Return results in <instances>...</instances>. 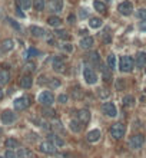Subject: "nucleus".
Returning <instances> with one entry per match:
<instances>
[{
  "mask_svg": "<svg viewBox=\"0 0 146 158\" xmlns=\"http://www.w3.org/2000/svg\"><path fill=\"white\" fill-rule=\"evenodd\" d=\"M57 101H59L60 104H66V102H67V95H66V93H62L59 98H57Z\"/></svg>",
  "mask_w": 146,
  "mask_h": 158,
  "instance_id": "obj_44",
  "label": "nucleus"
},
{
  "mask_svg": "<svg viewBox=\"0 0 146 158\" xmlns=\"http://www.w3.org/2000/svg\"><path fill=\"white\" fill-rule=\"evenodd\" d=\"M53 69L57 72H63L65 71V62H63V59L62 58H54L53 59Z\"/></svg>",
  "mask_w": 146,
  "mask_h": 158,
  "instance_id": "obj_17",
  "label": "nucleus"
},
{
  "mask_svg": "<svg viewBox=\"0 0 146 158\" xmlns=\"http://www.w3.org/2000/svg\"><path fill=\"white\" fill-rule=\"evenodd\" d=\"M37 55H39V50L30 48V49H29V52H27V58H30V56H37Z\"/></svg>",
  "mask_w": 146,
  "mask_h": 158,
  "instance_id": "obj_43",
  "label": "nucleus"
},
{
  "mask_svg": "<svg viewBox=\"0 0 146 158\" xmlns=\"http://www.w3.org/2000/svg\"><path fill=\"white\" fill-rule=\"evenodd\" d=\"M49 10L59 13L63 10V0H49Z\"/></svg>",
  "mask_w": 146,
  "mask_h": 158,
  "instance_id": "obj_11",
  "label": "nucleus"
},
{
  "mask_svg": "<svg viewBox=\"0 0 146 158\" xmlns=\"http://www.w3.org/2000/svg\"><path fill=\"white\" fill-rule=\"evenodd\" d=\"M77 118H79V121H80L82 124H87L90 121V112L87 109H80L77 112Z\"/></svg>",
  "mask_w": 146,
  "mask_h": 158,
  "instance_id": "obj_12",
  "label": "nucleus"
},
{
  "mask_svg": "<svg viewBox=\"0 0 146 158\" xmlns=\"http://www.w3.org/2000/svg\"><path fill=\"white\" fill-rule=\"evenodd\" d=\"M17 16H20V17H24V15H23V12H20V9H17Z\"/></svg>",
  "mask_w": 146,
  "mask_h": 158,
  "instance_id": "obj_52",
  "label": "nucleus"
},
{
  "mask_svg": "<svg viewBox=\"0 0 146 158\" xmlns=\"http://www.w3.org/2000/svg\"><path fill=\"white\" fill-rule=\"evenodd\" d=\"M13 48H15V42H13L11 39H6V40H3L2 49L5 50V52H9V50H11Z\"/></svg>",
  "mask_w": 146,
  "mask_h": 158,
  "instance_id": "obj_25",
  "label": "nucleus"
},
{
  "mask_svg": "<svg viewBox=\"0 0 146 158\" xmlns=\"http://www.w3.org/2000/svg\"><path fill=\"white\" fill-rule=\"evenodd\" d=\"M100 71H102V75H103V79H105V81L106 82L112 81V71L109 69L108 66H105L100 63Z\"/></svg>",
  "mask_w": 146,
  "mask_h": 158,
  "instance_id": "obj_19",
  "label": "nucleus"
},
{
  "mask_svg": "<svg viewBox=\"0 0 146 158\" xmlns=\"http://www.w3.org/2000/svg\"><path fill=\"white\" fill-rule=\"evenodd\" d=\"M39 102L43 105V106H50V105L54 102V96L53 93L50 92V91H44L39 95Z\"/></svg>",
  "mask_w": 146,
  "mask_h": 158,
  "instance_id": "obj_4",
  "label": "nucleus"
},
{
  "mask_svg": "<svg viewBox=\"0 0 146 158\" xmlns=\"http://www.w3.org/2000/svg\"><path fill=\"white\" fill-rule=\"evenodd\" d=\"M19 85L24 89H29V88H32L33 85V79L32 76H29V75H24V76L20 78V81H19Z\"/></svg>",
  "mask_w": 146,
  "mask_h": 158,
  "instance_id": "obj_13",
  "label": "nucleus"
},
{
  "mask_svg": "<svg viewBox=\"0 0 146 158\" xmlns=\"http://www.w3.org/2000/svg\"><path fill=\"white\" fill-rule=\"evenodd\" d=\"M69 22H70V23H75V16H73V15H70V16H69Z\"/></svg>",
  "mask_w": 146,
  "mask_h": 158,
  "instance_id": "obj_51",
  "label": "nucleus"
},
{
  "mask_svg": "<svg viewBox=\"0 0 146 158\" xmlns=\"http://www.w3.org/2000/svg\"><path fill=\"white\" fill-rule=\"evenodd\" d=\"M7 22L10 23L11 26L15 27V29H17V30H20V26H19V25H17L16 22H15V20H13V19H7Z\"/></svg>",
  "mask_w": 146,
  "mask_h": 158,
  "instance_id": "obj_45",
  "label": "nucleus"
},
{
  "mask_svg": "<svg viewBox=\"0 0 146 158\" xmlns=\"http://www.w3.org/2000/svg\"><path fill=\"white\" fill-rule=\"evenodd\" d=\"M13 105H15V109L16 111H23V109H26L30 105V99L27 98V96H20V98L15 99Z\"/></svg>",
  "mask_w": 146,
  "mask_h": 158,
  "instance_id": "obj_7",
  "label": "nucleus"
},
{
  "mask_svg": "<svg viewBox=\"0 0 146 158\" xmlns=\"http://www.w3.org/2000/svg\"><path fill=\"white\" fill-rule=\"evenodd\" d=\"M135 65L138 66V68H143V66H146V53L145 52H139V53L136 55Z\"/></svg>",
  "mask_w": 146,
  "mask_h": 158,
  "instance_id": "obj_14",
  "label": "nucleus"
},
{
  "mask_svg": "<svg viewBox=\"0 0 146 158\" xmlns=\"http://www.w3.org/2000/svg\"><path fill=\"white\" fill-rule=\"evenodd\" d=\"M72 95H73V98H75V99L83 98V92H82L80 88H75V89H73V92H72Z\"/></svg>",
  "mask_w": 146,
  "mask_h": 158,
  "instance_id": "obj_35",
  "label": "nucleus"
},
{
  "mask_svg": "<svg viewBox=\"0 0 146 158\" xmlns=\"http://www.w3.org/2000/svg\"><path fill=\"white\" fill-rule=\"evenodd\" d=\"M83 78H85L86 83H89V85H95L97 82V75L95 73V71H93L90 66H86L83 69Z\"/></svg>",
  "mask_w": 146,
  "mask_h": 158,
  "instance_id": "obj_3",
  "label": "nucleus"
},
{
  "mask_svg": "<svg viewBox=\"0 0 146 158\" xmlns=\"http://www.w3.org/2000/svg\"><path fill=\"white\" fill-rule=\"evenodd\" d=\"M103 42H105V43H112V36H110L108 32L103 33Z\"/></svg>",
  "mask_w": 146,
  "mask_h": 158,
  "instance_id": "obj_41",
  "label": "nucleus"
},
{
  "mask_svg": "<svg viewBox=\"0 0 146 158\" xmlns=\"http://www.w3.org/2000/svg\"><path fill=\"white\" fill-rule=\"evenodd\" d=\"M24 71L26 72H34L36 71V65H34L33 62H26V65H24Z\"/></svg>",
  "mask_w": 146,
  "mask_h": 158,
  "instance_id": "obj_37",
  "label": "nucleus"
},
{
  "mask_svg": "<svg viewBox=\"0 0 146 158\" xmlns=\"http://www.w3.org/2000/svg\"><path fill=\"white\" fill-rule=\"evenodd\" d=\"M3 96H5V93H3V89H0V99H3Z\"/></svg>",
  "mask_w": 146,
  "mask_h": 158,
  "instance_id": "obj_54",
  "label": "nucleus"
},
{
  "mask_svg": "<svg viewBox=\"0 0 146 158\" xmlns=\"http://www.w3.org/2000/svg\"><path fill=\"white\" fill-rule=\"evenodd\" d=\"M93 45H95V39L92 36H85V38L80 40V46L83 49H90Z\"/></svg>",
  "mask_w": 146,
  "mask_h": 158,
  "instance_id": "obj_16",
  "label": "nucleus"
},
{
  "mask_svg": "<svg viewBox=\"0 0 146 158\" xmlns=\"http://www.w3.org/2000/svg\"><path fill=\"white\" fill-rule=\"evenodd\" d=\"M89 26L93 27V29H97V27L102 26V20L99 17H90L89 19Z\"/></svg>",
  "mask_w": 146,
  "mask_h": 158,
  "instance_id": "obj_27",
  "label": "nucleus"
},
{
  "mask_svg": "<svg viewBox=\"0 0 146 158\" xmlns=\"http://www.w3.org/2000/svg\"><path fill=\"white\" fill-rule=\"evenodd\" d=\"M86 33H87V30H85V29H82V30H80V33H79V35H83V36H85Z\"/></svg>",
  "mask_w": 146,
  "mask_h": 158,
  "instance_id": "obj_53",
  "label": "nucleus"
},
{
  "mask_svg": "<svg viewBox=\"0 0 146 158\" xmlns=\"http://www.w3.org/2000/svg\"><path fill=\"white\" fill-rule=\"evenodd\" d=\"M30 33H32L33 36H36V38H43L44 35H46V30L39 26H30Z\"/></svg>",
  "mask_w": 146,
  "mask_h": 158,
  "instance_id": "obj_18",
  "label": "nucleus"
},
{
  "mask_svg": "<svg viewBox=\"0 0 146 158\" xmlns=\"http://www.w3.org/2000/svg\"><path fill=\"white\" fill-rule=\"evenodd\" d=\"M32 0H19V5H20V7L22 9H24V10H27V9H30L32 7Z\"/></svg>",
  "mask_w": 146,
  "mask_h": 158,
  "instance_id": "obj_32",
  "label": "nucleus"
},
{
  "mask_svg": "<svg viewBox=\"0 0 146 158\" xmlns=\"http://www.w3.org/2000/svg\"><path fill=\"white\" fill-rule=\"evenodd\" d=\"M79 17H80V19H86V17H87V12L85 10V9H80V12H79Z\"/></svg>",
  "mask_w": 146,
  "mask_h": 158,
  "instance_id": "obj_46",
  "label": "nucleus"
},
{
  "mask_svg": "<svg viewBox=\"0 0 146 158\" xmlns=\"http://www.w3.org/2000/svg\"><path fill=\"white\" fill-rule=\"evenodd\" d=\"M52 128H53V129H56V131H62V129H63L59 119H56V121L53 119V121H52Z\"/></svg>",
  "mask_w": 146,
  "mask_h": 158,
  "instance_id": "obj_38",
  "label": "nucleus"
},
{
  "mask_svg": "<svg viewBox=\"0 0 146 158\" xmlns=\"http://www.w3.org/2000/svg\"><path fill=\"white\" fill-rule=\"evenodd\" d=\"M39 150L44 154H53V153H56V145L50 141H43V142H40Z\"/></svg>",
  "mask_w": 146,
  "mask_h": 158,
  "instance_id": "obj_8",
  "label": "nucleus"
},
{
  "mask_svg": "<svg viewBox=\"0 0 146 158\" xmlns=\"http://www.w3.org/2000/svg\"><path fill=\"white\" fill-rule=\"evenodd\" d=\"M143 142H145V136L142 134H136V135L129 138V147L133 148V150H138V148H141L143 145Z\"/></svg>",
  "mask_w": 146,
  "mask_h": 158,
  "instance_id": "obj_5",
  "label": "nucleus"
},
{
  "mask_svg": "<svg viewBox=\"0 0 146 158\" xmlns=\"http://www.w3.org/2000/svg\"><path fill=\"white\" fill-rule=\"evenodd\" d=\"M139 27H141L142 32H146V20H143V22H141V25H139Z\"/></svg>",
  "mask_w": 146,
  "mask_h": 158,
  "instance_id": "obj_50",
  "label": "nucleus"
},
{
  "mask_svg": "<svg viewBox=\"0 0 146 158\" xmlns=\"http://www.w3.org/2000/svg\"><path fill=\"white\" fill-rule=\"evenodd\" d=\"M0 158H5V157H2V155H0Z\"/></svg>",
  "mask_w": 146,
  "mask_h": 158,
  "instance_id": "obj_55",
  "label": "nucleus"
},
{
  "mask_svg": "<svg viewBox=\"0 0 146 158\" xmlns=\"http://www.w3.org/2000/svg\"><path fill=\"white\" fill-rule=\"evenodd\" d=\"M10 81V73L6 69H0V85H6Z\"/></svg>",
  "mask_w": 146,
  "mask_h": 158,
  "instance_id": "obj_22",
  "label": "nucleus"
},
{
  "mask_svg": "<svg viewBox=\"0 0 146 158\" xmlns=\"http://www.w3.org/2000/svg\"><path fill=\"white\" fill-rule=\"evenodd\" d=\"M49 86L52 88V89H56V88L60 86V82L57 79H52V81H49Z\"/></svg>",
  "mask_w": 146,
  "mask_h": 158,
  "instance_id": "obj_40",
  "label": "nucleus"
},
{
  "mask_svg": "<svg viewBox=\"0 0 146 158\" xmlns=\"http://www.w3.org/2000/svg\"><path fill=\"white\" fill-rule=\"evenodd\" d=\"M118 10H119L120 15H123V16H129V15H132L133 5H132L130 2H123V3H120V5H119Z\"/></svg>",
  "mask_w": 146,
  "mask_h": 158,
  "instance_id": "obj_10",
  "label": "nucleus"
},
{
  "mask_svg": "<svg viewBox=\"0 0 146 158\" xmlns=\"http://www.w3.org/2000/svg\"><path fill=\"white\" fill-rule=\"evenodd\" d=\"M33 7L37 12H42L44 9V0H33Z\"/></svg>",
  "mask_w": 146,
  "mask_h": 158,
  "instance_id": "obj_31",
  "label": "nucleus"
},
{
  "mask_svg": "<svg viewBox=\"0 0 146 158\" xmlns=\"http://www.w3.org/2000/svg\"><path fill=\"white\" fill-rule=\"evenodd\" d=\"M86 140L89 142L99 141V140H100V131H99V129H92V131H89L86 135Z\"/></svg>",
  "mask_w": 146,
  "mask_h": 158,
  "instance_id": "obj_15",
  "label": "nucleus"
},
{
  "mask_svg": "<svg viewBox=\"0 0 146 158\" xmlns=\"http://www.w3.org/2000/svg\"><path fill=\"white\" fill-rule=\"evenodd\" d=\"M56 112L54 111H50V109H43V115H46V116H52V115H54Z\"/></svg>",
  "mask_w": 146,
  "mask_h": 158,
  "instance_id": "obj_47",
  "label": "nucleus"
},
{
  "mask_svg": "<svg viewBox=\"0 0 146 158\" xmlns=\"http://www.w3.org/2000/svg\"><path fill=\"white\" fill-rule=\"evenodd\" d=\"M116 88H118V89H122V88H125V82L123 81H118V82H116Z\"/></svg>",
  "mask_w": 146,
  "mask_h": 158,
  "instance_id": "obj_49",
  "label": "nucleus"
},
{
  "mask_svg": "<svg viewBox=\"0 0 146 158\" xmlns=\"http://www.w3.org/2000/svg\"><path fill=\"white\" fill-rule=\"evenodd\" d=\"M145 73H146V68H145Z\"/></svg>",
  "mask_w": 146,
  "mask_h": 158,
  "instance_id": "obj_56",
  "label": "nucleus"
},
{
  "mask_svg": "<svg viewBox=\"0 0 146 158\" xmlns=\"http://www.w3.org/2000/svg\"><path fill=\"white\" fill-rule=\"evenodd\" d=\"M82 122L80 121H76V119H73V121H70V124H69V128H70V131L72 132H80L82 131V125H80Z\"/></svg>",
  "mask_w": 146,
  "mask_h": 158,
  "instance_id": "obj_23",
  "label": "nucleus"
},
{
  "mask_svg": "<svg viewBox=\"0 0 146 158\" xmlns=\"http://www.w3.org/2000/svg\"><path fill=\"white\" fill-rule=\"evenodd\" d=\"M63 49H65L66 52H69V53H70L72 50H73V48H72V45L67 43V45H63Z\"/></svg>",
  "mask_w": 146,
  "mask_h": 158,
  "instance_id": "obj_48",
  "label": "nucleus"
},
{
  "mask_svg": "<svg viewBox=\"0 0 146 158\" xmlns=\"http://www.w3.org/2000/svg\"><path fill=\"white\" fill-rule=\"evenodd\" d=\"M102 111L105 115H108V116H112L115 118L116 115H118V109H116V105L113 102H105L102 105Z\"/></svg>",
  "mask_w": 146,
  "mask_h": 158,
  "instance_id": "obj_6",
  "label": "nucleus"
},
{
  "mask_svg": "<svg viewBox=\"0 0 146 158\" xmlns=\"http://www.w3.org/2000/svg\"><path fill=\"white\" fill-rule=\"evenodd\" d=\"M93 6H95V9H96L97 12H100V13L106 12V5H105L103 2H100V0H96V2L93 3Z\"/></svg>",
  "mask_w": 146,
  "mask_h": 158,
  "instance_id": "obj_30",
  "label": "nucleus"
},
{
  "mask_svg": "<svg viewBox=\"0 0 146 158\" xmlns=\"http://www.w3.org/2000/svg\"><path fill=\"white\" fill-rule=\"evenodd\" d=\"M49 138H50V142H53L56 147H63V145H65L63 138H60V136L56 135V134H50V135H49Z\"/></svg>",
  "mask_w": 146,
  "mask_h": 158,
  "instance_id": "obj_20",
  "label": "nucleus"
},
{
  "mask_svg": "<svg viewBox=\"0 0 146 158\" xmlns=\"http://www.w3.org/2000/svg\"><path fill=\"white\" fill-rule=\"evenodd\" d=\"M136 16L139 17V19L146 20V9H145V7H142V9H139V10L136 12Z\"/></svg>",
  "mask_w": 146,
  "mask_h": 158,
  "instance_id": "obj_39",
  "label": "nucleus"
},
{
  "mask_svg": "<svg viewBox=\"0 0 146 158\" xmlns=\"http://www.w3.org/2000/svg\"><path fill=\"white\" fill-rule=\"evenodd\" d=\"M109 95H110V92H109L108 89H97V96H99L100 99L109 98Z\"/></svg>",
  "mask_w": 146,
  "mask_h": 158,
  "instance_id": "obj_33",
  "label": "nucleus"
},
{
  "mask_svg": "<svg viewBox=\"0 0 146 158\" xmlns=\"http://www.w3.org/2000/svg\"><path fill=\"white\" fill-rule=\"evenodd\" d=\"M133 65H135V62H133V59L130 56H122L119 60V69L122 72H126V73L132 72Z\"/></svg>",
  "mask_w": 146,
  "mask_h": 158,
  "instance_id": "obj_1",
  "label": "nucleus"
},
{
  "mask_svg": "<svg viewBox=\"0 0 146 158\" xmlns=\"http://www.w3.org/2000/svg\"><path fill=\"white\" fill-rule=\"evenodd\" d=\"M108 68L110 71H113L115 68H116V56L113 53H110L108 56Z\"/></svg>",
  "mask_w": 146,
  "mask_h": 158,
  "instance_id": "obj_28",
  "label": "nucleus"
},
{
  "mask_svg": "<svg viewBox=\"0 0 146 158\" xmlns=\"http://www.w3.org/2000/svg\"><path fill=\"white\" fill-rule=\"evenodd\" d=\"M54 35L60 39H69V35L66 30H54Z\"/></svg>",
  "mask_w": 146,
  "mask_h": 158,
  "instance_id": "obj_36",
  "label": "nucleus"
},
{
  "mask_svg": "<svg viewBox=\"0 0 146 158\" xmlns=\"http://www.w3.org/2000/svg\"><path fill=\"white\" fill-rule=\"evenodd\" d=\"M87 58H89V60L93 62V63H99V53H97V52H90V53L87 55Z\"/></svg>",
  "mask_w": 146,
  "mask_h": 158,
  "instance_id": "obj_34",
  "label": "nucleus"
},
{
  "mask_svg": "<svg viewBox=\"0 0 146 158\" xmlns=\"http://www.w3.org/2000/svg\"><path fill=\"white\" fill-rule=\"evenodd\" d=\"M122 104H123L125 106H133V105H135V98H133L132 95H126V96H123V99H122Z\"/></svg>",
  "mask_w": 146,
  "mask_h": 158,
  "instance_id": "obj_26",
  "label": "nucleus"
},
{
  "mask_svg": "<svg viewBox=\"0 0 146 158\" xmlns=\"http://www.w3.org/2000/svg\"><path fill=\"white\" fill-rule=\"evenodd\" d=\"M0 119H2L3 124L9 125V124L16 121V115H15V112H11V111H3L2 115H0Z\"/></svg>",
  "mask_w": 146,
  "mask_h": 158,
  "instance_id": "obj_9",
  "label": "nucleus"
},
{
  "mask_svg": "<svg viewBox=\"0 0 146 158\" xmlns=\"http://www.w3.org/2000/svg\"><path fill=\"white\" fill-rule=\"evenodd\" d=\"M109 132H110V135L113 136L115 140H120V138H123L125 132H126V128L122 124H113V125L110 126Z\"/></svg>",
  "mask_w": 146,
  "mask_h": 158,
  "instance_id": "obj_2",
  "label": "nucleus"
},
{
  "mask_svg": "<svg viewBox=\"0 0 146 158\" xmlns=\"http://www.w3.org/2000/svg\"><path fill=\"white\" fill-rule=\"evenodd\" d=\"M17 158H33V153L30 150H27V148H19Z\"/></svg>",
  "mask_w": 146,
  "mask_h": 158,
  "instance_id": "obj_21",
  "label": "nucleus"
},
{
  "mask_svg": "<svg viewBox=\"0 0 146 158\" xmlns=\"http://www.w3.org/2000/svg\"><path fill=\"white\" fill-rule=\"evenodd\" d=\"M5 158H17V154L13 153V150H7V153H6Z\"/></svg>",
  "mask_w": 146,
  "mask_h": 158,
  "instance_id": "obj_42",
  "label": "nucleus"
},
{
  "mask_svg": "<svg viewBox=\"0 0 146 158\" xmlns=\"http://www.w3.org/2000/svg\"><path fill=\"white\" fill-rule=\"evenodd\" d=\"M5 145L7 150H13V148H19V141L15 138H7L5 142Z\"/></svg>",
  "mask_w": 146,
  "mask_h": 158,
  "instance_id": "obj_24",
  "label": "nucleus"
},
{
  "mask_svg": "<svg viewBox=\"0 0 146 158\" xmlns=\"http://www.w3.org/2000/svg\"><path fill=\"white\" fill-rule=\"evenodd\" d=\"M47 23L50 25V26H53V27H57L60 26V23H62V20H60L57 16H50L47 19Z\"/></svg>",
  "mask_w": 146,
  "mask_h": 158,
  "instance_id": "obj_29",
  "label": "nucleus"
}]
</instances>
